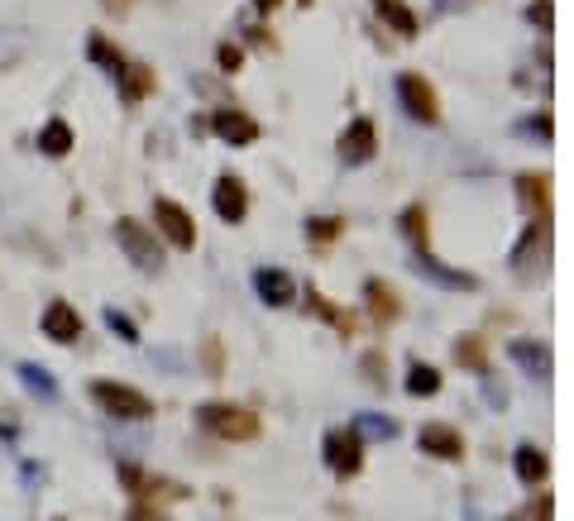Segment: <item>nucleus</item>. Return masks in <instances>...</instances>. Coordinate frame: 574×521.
<instances>
[{
	"instance_id": "f257e3e1",
	"label": "nucleus",
	"mask_w": 574,
	"mask_h": 521,
	"mask_svg": "<svg viewBox=\"0 0 574 521\" xmlns=\"http://www.w3.org/2000/svg\"><path fill=\"white\" fill-rule=\"evenodd\" d=\"M91 397H96V407L111 412L115 421H149V416H154V402H149L144 392L130 388V383H115V378H96V383H91Z\"/></svg>"
},
{
	"instance_id": "f03ea898",
	"label": "nucleus",
	"mask_w": 574,
	"mask_h": 521,
	"mask_svg": "<svg viewBox=\"0 0 574 521\" xmlns=\"http://www.w3.org/2000/svg\"><path fill=\"white\" fill-rule=\"evenodd\" d=\"M197 421L211 435H221V440H254V435L264 431L259 416L249 412V407H235V402H201Z\"/></svg>"
},
{
	"instance_id": "7ed1b4c3",
	"label": "nucleus",
	"mask_w": 574,
	"mask_h": 521,
	"mask_svg": "<svg viewBox=\"0 0 574 521\" xmlns=\"http://www.w3.org/2000/svg\"><path fill=\"white\" fill-rule=\"evenodd\" d=\"M115 239H120V249H125L144 273H158V268H163V239H158L154 230H144L139 220L120 216L115 220Z\"/></svg>"
},
{
	"instance_id": "20e7f679",
	"label": "nucleus",
	"mask_w": 574,
	"mask_h": 521,
	"mask_svg": "<svg viewBox=\"0 0 574 521\" xmlns=\"http://www.w3.org/2000/svg\"><path fill=\"white\" fill-rule=\"evenodd\" d=\"M154 235L168 239L173 249H197V220L187 216V206L182 201H168V196H158L154 201Z\"/></svg>"
},
{
	"instance_id": "39448f33",
	"label": "nucleus",
	"mask_w": 574,
	"mask_h": 521,
	"mask_svg": "<svg viewBox=\"0 0 574 521\" xmlns=\"http://www.w3.org/2000/svg\"><path fill=\"white\" fill-rule=\"evenodd\" d=\"M398 96H402V106H407L412 120H421V125H436V120H441V96H436V87H431L421 72H402Z\"/></svg>"
},
{
	"instance_id": "423d86ee",
	"label": "nucleus",
	"mask_w": 574,
	"mask_h": 521,
	"mask_svg": "<svg viewBox=\"0 0 574 521\" xmlns=\"http://www.w3.org/2000/svg\"><path fill=\"white\" fill-rule=\"evenodd\" d=\"M326 459H331V469L340 478L359 474L364 469V435H359V426H345V431L326 435Z\"/></svg>"
},
{
	"instance_id": "0eeeda50",
	"label": "nucleus",
	"mask_w": 574,
	"mask_h": 521,
	"mask_svg": "<svg viewBox=\"0 0 574 521\" xmlns=\"http://www.w3.org/2000/svg\"><path fill=\"white\" fill-rule=\"evenodd\" d=\"M211 206H216V216L225 225H240L249 216V192H244V182L235 173H221L216 177V192H211Z\"/></svg>"
},
{
	"instance_id": "6e6552de",
	"label": "nucleus",
	"mask_w": 574,
	"mask_h": 521,
	"mask_svg": "<svg viewBox=\"0 0 574 521\" xmlns=\"http://www.w3.org/2000/svg\"><path fill=\"white\" fill-rule=\"evenodd\" d=\"M211 134L225 139V144H235V149H244V144L259 139V120L244 115V110H216V115H211Z\"/></svg>"
},
{
	"instance_id": "1a4fd4ad",
	"label": "nucleus",
	"mask_w": 574,
	"mask_h": 521,
	"mask_svg": "<svg viewBox=\"0 0 574 521\" xmlns=\"http://www.w3.org/2000/svg\"><path fill=\"white\" fill-rule=\"evenodd\" d=\"M374 153H378V130H374V120L359 115L350 130L340 134V158H345V163H369Z\"/></svg>"
},
{
	"instance_id": "9d476101",
	"label": "nucleus",
	"mask_w": 574,
	"mask_h": 521,
	"mask_svg": "<svg viewBox=\"0 0 574 521\" xmlns=\"http://www.w3.org/2000/svg\"><path fill=\"white\" fill-rule=\"evenodd\" d=\"M254 292H259L264 306L283 311V306H292V297H297V283L287 278L283 268H259V273H254Z\"/></svg>"
},
{
	"instance_id": "9b49d317",
	"label": "nucleus",
	"mask_w": 574,
	"mask_h": 521,
	"mask_svg": "<svg viewBox=\"0 0 574 521\" xmlns=\"http://www.w3.org/2000/svg\"><path fill=\"white\" fill-rule=\"evenodd\" d=\"M39 326H44V335L53 340V345H77V340H82V316H77V311H72L67 302H53V306H48Z\"/></svg>"
},
{
	"instance_id": "f8f14e48",
	"label": "nucleus",
	"mask_w": 574,
	"mask_h": 521,
	"mask_svg": "<svg viewBox=\"0 0 574 521\" xmlns=\"http://www.w3.org/2000/svg\"><path fill=\"white\" fill-rule=\"evenodd\" d=\"M517 192H522V206L531 211V220L551 216V177L546 173H522L517 177Z\"/></svg>"
},
{
	"instance_id": "ddd939ff",
	"label": "nucleus",
	"mask_w": 574,
	"mask_h": 521,
	"mask_svg": "<svg viewBox=\"0 0 574 521\" xmlns=\"http://www.w3.org/2000/svg\"><path fill=\"white\" fill-rule=\"evenodd\" d=\"M421 450L436 459H464V435L450 431V426H421Z\"/></svg>"
},
{
	"instance_id": "4468645a",
	"label": "nucleus",
	"mask_w": 574,
	"mask_h": 521,
	"mask_svg": "<svg viewBox=\"0 0 574 521\" xmlns=\"http://www.w3.org/2000/svg\"><path fill=\"white\" fill-rule=\"evenodd\" d=\"M364 297H369V311H374L378 326H393V321L402 316V297L388 283H378V278H374V283L364 287Z\"/></svg>"
},
{
	"instance_id": "2eb2a0df",
	"label": "nucleus",
	"mask_w": 574,
	"mask_h": 521,
	"mask_svg": "<svg viewBox=\"0 0 574 521\" xmlns=\"http://www.w3.org/2000/svg\"><path fill=\"white\" fill-rule=\"evenodd\" d=\"M512 359H517L536 383L551 378V354H546V345H536V340H512Z\"/></svg>"
},
{
	"instance_id": "dca6fc26",
	"label": "nucleus",
	"mask_w": 574,
	"mask_h": 521,
	"mask_svg": "<svg viewBox=\"0 0 574 521\" xmlns=\"http://www.w3.org/2000/svg\"><path fill=\"white\" fill-rule=\"evenodd\" d=\"M374 10H378V20L388 24L393 34H402V39H412V34H417V29H421V24H417V15H412V10H407L402 0H374Z\"/></svg>"
},
{
	"instance_id": "f3484780",
	"label": "nucleus",
	"mask_w": 574,
	"mask_h": 521,
	"mask_svg": "<svg viewBox=\"0 0 574 521\" xmlns=\"http://www.w3.org/2000/svg\"><path fill=\"white\" fill-rule=\"evenodd\" d=\"M512 464H517V478L531 483V488H536V483H546V474H551V459L541 455L536 445H522V450L512 455Z\"/></svg>"
},
{
	"instance_id": "a211bd4d",
	"label": "nucleus",
	"mask_w": 574,
	"mask_h": 521,
	"mask_svg": "<svg viewBox=\"0 0 574 521\" xmlns=\"http://www.w3.org/2000/svg\"><path fill=\"white\" fill-rule=\"evenodd\" d=\"M39 149H44L48 158H67V153H72V125L53 115L44 130H39Z\"/></svg>"
},
{
	"instance_id": "6ab92c4d",
	"label": "nucleus",
	"mask_w": 574,
	"mask_h": 521,
	"mask_svg": "<svg viewBox=\"0 0 574 521\" xmlns=\"http://www.w3.org/2000/svg\"><path fill=\"white\" fill-rule=\"evenodd\" d=\"M87 58H91L96 67H106V72H115V77L125 72V53H120V48H115L111 39H106V34H91V39H87Z\"/></svg>"
},
{
	"instance_id": "aec40b11",
	"label": "nucleus",
	"mask_w": 574,
	"mask_h": 521,
	"mask_svg": "<svg viewBox=\"0 0 574 521\" xmlns=\"http://www.w3.org/2000/svg\"><path fill=\"white\" fill-rule=\"evenodd\" d=\"M120 91H125V101H144L149 91H154V72L144 63H125L120 72Z\"/></svg>"
},
{
	"instance_id": "412c9836",
	"label": "nucleus",
	"mask_w": 574,
	"mask_h": 521,
	"mask_svg": "<svg viewBox=\"0 0 574 521\" xmlns=\"http://www.w3.org/2000/svg\"><path fill=\"white\" fill-rule=\"evenodd\" d=\"M407 392H412V397H436V392H441V369H431V364H412V369H407Z\"/></svg>"
},
{
	"instance_id": "4be33fe9",
	"label": "nucleus",
	"mask_w": 574,
	"mask_h": 521,
	"mask_svg": "<svg viewBox=\"0 0 574 521\" xmlns=\"http://www.w3.org/2000/svg\"><path fill=\"white\" fill-rule=\"evenodd\" d=\"M455 359H460L464 369H488V349L479 335H460V345H455Z\"/></svg>"
},
{
	"instance_id": "5701e85b",
	"label": "nucleus",
	"mask_w": 574,
	"mask_h": 521,
	"mask_svg": "<svg viewBox=\"0 0 574 521\" xmlns=\"http://www.w3.org/2000/svg\"><path fill=\"white\" fill-rule=\"evenodd\" d=\"M340 230H345V220H340V216H326V220L311 216V220H307V239H311V244H331Z\"/></svg>"
},
{
	"instance_id": "b1692460",
	"label": "nucleus",
	"mask_w": 574,
	"mask_h": 521,
	"mask_svg": "<svg viewBox=\"0 0 574 521\" xmlns=\"http://www.w3.org/2000/svg\"><path fill=\"white\" fill-rule=\"evenodd\" d=\"M402 230H407V239H426V211H421V206H412V211H407V216H402Z\"/></svg>"
},
{
	"instance_id": "393cba45",
	"label": "nucleus",
	"mask_w": 574,
	"mask_h": 521,
	"mask_svg": "<svg viewBox=\"0 0 574 521\" xmlns=\"http://www.w3.org/2000/svg\"><path fill=\"white\" fill-rule=\"evenodd\" d=\"M307 302H311V311H316V316H326V321H340V316H335V302H331V297H321V287H311Z\"/></svg>"
},
{
	"instance_id": "a878e982",
	"label": "nucleus",
	"mask_w": 574,
	"mask_h": 521,
	"mask_svg": "<svg viewBox=\"0 0 574 521\" xmlns=\"http://www.w3.org/2000/svg\"><path fill=\"white\" fill-rule=\"evenodd\" d=\"M24 378H29V383H34L39 392H53V378H48L44 369H34V364H24Z\"/></svg>"
},
{
	"instance_id": "bb28decb",
	"label": "nucleus",
	"mask_w": 574,
	"mask_h": 521,
	"mask_svg": "<svg viewBox=\"0 0 574 521\" xmlns=\"http://www.w3.org/2000/svg\"><path fill=\"white\" fill-rule=\"evenodd\" d=\"M111 326L120 330V335H125L130 345H134V340H139V330H134V321H125V316H115V311H111Z\"/></svg>"
},
{
	"instance_id": "cd10ccee",
	"label": "nucleus",
	"mask_w": 574,
	"mask_h": 521,
	"mask_svg": "<svg viewBox=\"0 0 574 521\" xmlns=\"http://www.w3.org/2000/svg\"><path fill=\"white\" fill-rule=\"evenodd\" d=\"M531 20L546 29V24H551V5H546V0H536V5H531Z\"/></svg>"
},
{
	"instance_id": "c85d7f7f",
	"label": "nucleus",
	"mask_w": 574,
	"mask_h": 521,
	"mask_svg": "<svg viewBox=\"0 0 574 521\" xmlns=\"http://www.w3.org/2000/svg\"><path fill=\"white\" fill-rule=\"evenodd\" d=\"M240 63H244V58H240V48H221V67H225V72H235Z\"/></svg>"
},
{
	"instance_id": "c756f323",
	"label": "nucleus",
	"mask_w": 574,
	"mask_h": 521,
	"mask_svg": "<svg viewBox=\"0 0 574 521\" xmlns=\"http://www.w3.org/2000/svg\"><path fill=\"white\" fill-rule=\"evenodd\" d=\"M101 5H106V15H130L134 0H101Z\"/></svg>"
},
{
	"instance_id": "7c9ffc66",
	"label": "nucleus",
	"mask_w": 574,
	"mask_h": 521,
	"mask_svg": "<svg viewBox=\"0 0 574 521\" xmlns=\"http://www.w3.org/2000/svg\"><path fill=\"white\" fill-rule=\"evenodd\" d=\"M125 521H163V517H154V512H149V502H144V507H134Z\"/></svg>"
},
{
	"instance_id": "2f4dec72",
	"label": "nucleus",
	"mask_w": 574,
	"mask_h": 521,
	"mask_svg": "<svg viewBox=\"0 0 574 521\" xmlns=\"http://www.w3.org/2000/svg\"><path fill=\"white\" fill-rule=\"evenodd\" d=\"M536 521H551V502L536 498Z\"/></svg>"
},
{
	"instance_id": "473e14b6",
	"label": "nucleus",
	"mask_w": 574,
	"mask_h": 521,
	"mask_svg": "<svg viewBox=\"0 0 574 521\" xmlns=\"http://www.w3.org/2000/svg\"><path fill=\"white\" fill-rule=\"evenodd\" d=\"M254 5H259V10H264V15H273V10H278V5H283V0H254Z\"/></svg>"
},
{
	"instance_id": "72a5a7b5",
	"label": "nucleus",
	"mask_w": 574,
	"mask_h": 521,
	"mask_svg": "<svg viewBox=\"0 0 574 521\" xmlns=\"http://www.w3.org/2000/svg\"><path fill=\"white\" fill-rule=\"evenodd\" d=\"M58 521H67V517H58Z\"/></svg>"
}]
</instances>
